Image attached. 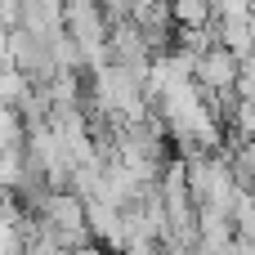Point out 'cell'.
<instances>
[{"mask_svg": "<svg viewBox=\"0 0 255 255\" xmlns=\"http://www.w3.org/2000/svg\"><path fill=\"white\" fill-rule=\"evenodd\" d=\"M193 81H197L211 99H215V94H233L238 81H242V58H238L229 45L211 40L206 49L193 54Z\"/></svg>", "mask_w": 255, "mask_h": 255, "instance_id": "1", "label": "cell"}, {"mask_svg": "<svg viewBox=\"0 0 255 255\" xmlns=\"http://www.w3.org/2000/svg\"><path fill=\"white\" fill-rule=\"evenodd\" d=\"M13 148H27V126L9 103H0V152H13Z\"/></svg>", "mask_w": 255, "mask_h": 255, "instance_id": "2", "label": "cell"}, {"mask_svg": "<svg viewBox=\"0 0 255 255\" xmlns=\"http://www.w3.org/2000/svg\"><path fill=\"white\" fill-rule=\"evenodd\" d=\"M255 13V0H215V22H242Z\"/></svg>", "mask_w": 255, "mask_h": 255, "instance_id": "3", "label": "cell"}, {"mask_svg": "<svg viewBox=\"0 0 255 255\" xmlns=\"http://www.w3.org/2000/svg\"><path fill=\"white\" fill-rule=\"evenodd\" d=\"M99 4H103V13H108L112 22H126V18L134 13V4H139V0H99Z\"/></svg>", "mask_w": 255, "mask_h": 255, "instance_id": "4", "label": "cell"}]
</instances>
